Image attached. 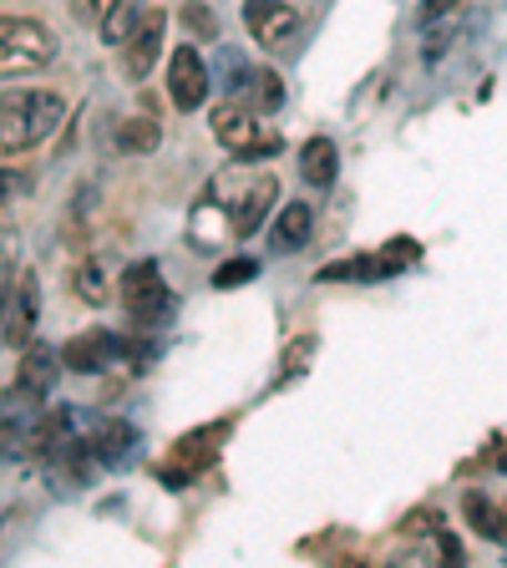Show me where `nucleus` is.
Wrapping results in <instances>:
<instances>
[{
    "label": "nucleus",
    "instance_id": "1",
    "mask_svg": "<svg viewBox=\"0 0 507 568\" xmlns=\"http://www.w3.org/2000/svg\"><path fill=\"white\" fill-rule=\"evenodd\" d=\"M274 193H280V183H274L270 173L244 178V168L219 173L213 178V189H209V199L193 209V244L213 248V244H229V239H249L264 224Z\"/></svg>",
    "mask_w": 507,
    "mask_h": 568
},
{
    "label": "nucleus",
    "instance_id": "2",
    "mask_svg": "<svg viewBox=\"0 0 507 568\" xmlns=\"http://www.w3.org/2000/svg\"><path fill=\"white\" fill-rule=\"evenodd\" d=\"M67 118V102L51 87H6L0 92V158L41 148Z\"/></svg>",
    "mask_w": 507,
    "mask_h": 568
},
{
    "label": "nucleus",
    "instance_id": "3",
    "mask_svg": "<svg viewBox=\"0 0 507 568\" xmlns=\"http://www.w3.org/2000/svg\"><path fill=\"white\" fill-rule=\"evenodd\" d=\"M213 138L224 142L229 153L239 158V163H254V158H270L274 148H280V132L264 128L260 118V106H249V102H219L213 106Z\"/></svg>",
    "mask_w": 507,
    "mask_h": 568
},
{
    "label": "nucleus",
    "instance_id": "4",
    "mask_svg": "<svg viewBox=\"0 0 507 568\" xmlns=\"http://www.w3.org/2000/svg\"><path fill=\"white\" fill-rule=\"evenodd\" d=\"M57 57L51 26L31 16H0V71H36Z\"/></svg>",
    "mask_w": 507,
    "mask_h": 568
},
{
    "label": "nucleus",
    "instance_id": "5",
    "mask_svg": "<svg viewBox=\"0 0 507 568\" xmlns=\"http://www.w3.org/2000/svg\"><path fill=\"white\" fill-rule=\"evenodd\" d=\"M224 437H229V422H213V426H203V432H189V437L168 452L163 467H158L163 487H189L193 477H203V467L219 457V442Z\"/></svg>",
    "mask_w": 507,
    "mask_h": 568
},
{
    "label": "nucleus",
    "instance_id": "6",
    "mask_svg": "<svg viewBox=\"0 0 507 568\" xmlns=\"http://www.w3.org/2000/svg\"><path fill=\"white\" fill-rule=\"evenodd\" d=\"M168 284H163V270L153 260H138L132 270H122V310H128L138 325H158L168 315Z\"/></svg>",
    "mask_w": 507,
    "mask_h": 568
},
{
    "label": "nucleus",
    "instance_id": "7",
    "mask_svg": "<svg viewBox=\"0 0 507 568\" xmlns=\"http://www.w3.org/2000/svg\"><path fill=\"white\" fill-rule=\"evenodd\" d=\"M244 21L264 51H284L300 31V16L284 0H244Z\"/></svg>",
    "mask_w": 507,
    "mask_h": 568
},
{
    "label": "nucleus",
    "instance_id": "8",
    "mask_svg": "<svg viewBox=\"0 0 507 568\" xmlns=\"http://www.w3.org/2000/svg\"><path fill=\"white\" fill-rule=\"evenodd\" d=\"M168 97H173L178 112H193L209 97V67H203V57L193 47H178L168 57Z\"/></svg>",
    "mask_w": 507,
    "mask_h": 568
},
{
    "label": "nucleus",
    "instance_id": "9",
    "mask_svg": "<svg viewBox=\"0 0 507 568\" xmlns=\"http://www.w3.org/2000/svg\"><path fill=\"white\" fill-rule=\"evenodd\" d=\"M163 31H168V16L163 11H142L138 31L122 41V71H128V82H142L153 61L163 57Z\"/></svg>",
    "mask_w": 507,
    "mask_h": 568
},
{
    "label": "nucleus",
    "instance_id": "10",
    "mask_svg": "<svg viewBox=\"0 0 507 568\" xmlns=\"http://www.w3.org/2000/svg\"><path fill=\"white\" fill-rule=\"evenodd\" d=\"M122 351H128V345H122L112 331H87V335H77V341L61 345V361H67V371L97 376V371H107L112 361H122Z\"/></svg>",
    "mask_w": 507,
    "mask_h": 568
},
{
    "label": "nucleus",
    "instance_id": "11",
    "mask_svg": "<svg viewBox=\"0 0 507 568\" xmlns=\"http://www.w3.org/2000/svg\"><path fill=\"white\" fill-rule=\"evenodd\" d=\"M67 371V361H61L57 351H47V345H21V371H16V381L31 390H41V396H51V386H57V376Z\"/></svg>",
    "mask_w": 507,
    "mask_h": 568
},
{
    "label": "nucleus",
    "instance_id": "12",
    "mask_svg": "<svg viewBox=\"0 0 507 568\" xmlns=\"http://www.w3.org/2000/svg\"><path fill=\"white\" fill-rule=\"evenodd\" d=\"M310 229H315V213H310V203H284L280 219H274L270 248H274V254H300V248L310 244Z\"/></svg>",
    "mask_w": 507,
    "mask_h": 568
},
{
    "label": "nucleus",
    "instance_id": "13",
    "mask_svg": "<svg viewBox=\"0 0 507 568\" xmlns=\"http://www.w3.org/2000/svg\"><path fill=\"white\" fill-rule=\"evenodd\" d=\"M335 173H341V153H335L331 138H310L300 148V178H305L310 189H331Z\"/></svg>",
    "mask_w": 507,
    "mask_h": 568
},
{
    "label": "nucleus",
    "instance_id": "14",
    "mask_svg": "<svg viewBox=\"0 0 507 568\" xmlns=\"http://www.w3.org/2000/svg\"><path fill=\"white\" fill-rule=\"evenodd\" d=\"M462 513H467V523H473V532H483L487 544H503L507 538V508H497L487 493H467L462 497Z\"/></svg>",
    "mask_w": 507,
    "mask_h": 568
},
{
    "label": "nucleus",
    "instance_id": "15",
    "mask_svg": "<svg viewBox=\"0 0 507 568\" xmlns=\"http://www.w3.org/2000/svg\"><path fill=\"white\" fill-rule=\"evenodd\" d=\"M132 447H138V432H132L128 422H107L102 432L92 437V452H97V462H128L132 457Z\"/></svg>",
    "mask_w": 507,
    "mask_h": 568
},
{
    "label": "nucleus",
    "instance_id": "16",
    "mask_svg": "<svg viewBox=\"0 0 507 568\" xmlns=\"http://www.w3.org/2000/svg\"><path fill=\"white\" fill-rule=\"evenodd\" d=\"M158 142H163V132H158V122L148 118V112H138V118H122L118 122V148L122 153H153Z\"/></svg>",
    "mask_w": 507,
    "mask_h": 568
},
{
    "label": "nucleus",
    "instance_id": "17",
    "mask_svg": "<svg viewBox=\"0 0 507 568\" xmlns=\"http://www.w3.org/2000/svg\"><path fill=\"white\" fill-rule=\"evenodd\" d=\"M142 21V0H112V11L102 16V41L107 47H122Z\"/></svg>",
    "mask_w": 507,
    "mask_h": 568
},
{
    "label": "nucleus",
    "instance_id": "18",
    "mask_svg": "<svg viewBox=\"0 0 507 568\" xmlns=\"http://www.w3.org/2000/svg\"><path fill=\"white\" fill-rule=\"evenodd\" d=\"M31 325H36V300H31V284L21 280V295H16V305L6 310V345H31Z\"/></svg>",
    "mask_w": 507,
    "mask_h": 568
},
{
    "label": "nucleus",
    "instance_id": "19",
    "mask_svg": "<svg viewBox=\"0 0 507 568\" xmlns=\"http://www.w3.org/2000/svg\"><path fill=\"white\" fill-rule=\"evenodd\" d=\"M71 295L77 300H87V305H107L112 300V284H107V274H102V264H77L71 270Z\"/></svg>",
    "mask_w": 507,
    "mask_h": 568
},
{
    "label": "nucleus",
    "instance_id": "20",
    "mask_svg": "<svg viewBox=\"0 0 507 568\" xmlns=\"http://www.w3.org/2000/svg\"><path fill=\"white\" fill-rule=\"evenodd\" d=\"M416 254H422V244H416V239H391V244L376 254V260H381V280H391V274H402L406 264H416Z\"/></svg>",
    "mask_w": 507,
    "mask_h": 568
},
{
    "label": "nucleus",
    "instance_id": "21",
    "mask_svg": "<svg viewBox=\"0 0 507 568\" xmlns=\"http://www.w3.org/2000/svg\"><path fill=\"white\" fill-rule=\"evenodd\" d=\"M310 355H315V335H300V341H290V351H284V371L280 381H295L310 371Z\"/></svg>",
    "mask_w": 507,
    "mask_h": 568
},
{
    "label": "nucleus",
    "instance_id": "22",
    "mask_svg": "<svg viewBox=\"0 0 507 568\" xmlns=\"http://www.w3.org/2000/svg\"><path fill=\"white\" fill-rule=\"evenodd\" d=\"M254 274H260V260H229L213 274V290H239V284H249Z\"/></svg>",
    "mask_w": 507,
    "mask_h": 568
},
{
    "label": "nucleus",
    "instance_id": "23",
    "mask_svg": "<svg viewBox=\"0 0 507 568\" xmlns=\"http://www.w3.org/2000/svg\"><path fill=\"white\" fill-rule=\"evenodd\" d=\"M183 21H189V31L203 36V41H209V36H219V16H213L209 6H183Z\"/></svg>",
    "mask_w": 507,
    "mask_h": 568
},
{
    "label": "nucleus",
    "instance_id": "24",
    "mask_svg": "<svg viewBox=\"0 0 507 568\" xmlns=\"http://www.w3.org/2000/svg\"><path fill=\"white\" fill-rule=\"evenodd\" d=\"M71 16H82V21H102L107 11H112V0H67Z\"/></svg>",
    "mask_w": 507,
    "mask_h": 568
},
{
    "label": "nucleus",
    "instance_id": "25",
    "mask_svg": "<svg viewBox=\"0 0 507 568\" xmlns=\"http://www.w3.org/2000/svg\"><path fill=\"white\" fill-rule=\"evenodd\" d=\"M442 11H457V0H426V6H422V21H437Z\"/></svg>",
    "mask_w": 507,
    "mask_h": 568
},
{
    "label": "nucleus",
    "instance_id": "26",
    "mask_svg": "<svg viewBox=\"0 0 507 568\" xmlns=\"http://www.w3.org/2000/svg\"><path fill=\"white\" fill-rule=\"evenodd\" d=\"M16 189H21V178H11V173H0V203L11 199V193H16Z\"/></svg>",
    "mask_w": 507,
    "mask_h": 568
},
{
    "label": "nucleus",
    "instance_id": "27",
    "mask_svg": "<svg viewBox=\"0 0 507 568\" xmlns=\"http://www.w3.org/2000/svg\"><path fill=\"white\" fill-rule=\"evenodd\" d=\"M493 467H497V473H507V447H503V452H497V457H493Z\"/></svg>",
    "mask_w": 507,
    "mask_h": 568
}]
</instances>
